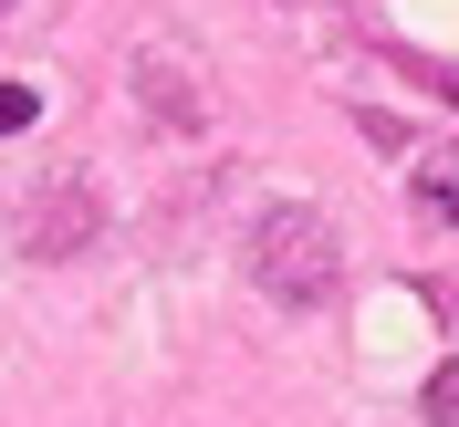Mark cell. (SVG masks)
<instances>
[{"mask_svg":"<svg viewBox=\"0 0 459 427\" xmlns=\"http://www.w3.org/2000/svg\"><path fill=\"white\" fill-rule=\"evenodd\" d=\"M251 271H261L272 303H324V292H334V229H324L314 209H261Z\"/></svg>","mask_w":459,"mask_h":427,"instance_id":"obj_1","label":"cell"},{"mask_svg":"<svg viewBox=\"0 0 459 427\" xmlns=\"http://www.w3.org/2000/svg\"><path fill=\"white\" fill-rule=\"evenodd\" d=\"M418 209L459 229V146H449V157H429V167H418Z\"/></svg>","mask_w":459,"mask_h":427,"instance_id":"obj_2","label":"cell"},{"mask_svg":"<svg viewBox=\"0 0 459 427\" xmlns=\"http://www.w3.org/2000/svg\"><path fill=\"white\" fill-rule=\"evenodd\" d=\"M429 417H438V427H459V365H438V375H429Z\"/></svg>","mask_w":459,"mask_h":427,"instance_id":"obj_3","label":"cell"},{"mask_svg":"<svg viewBox=\"0 0 459 427\" xmlns=\"http://www.w3.org/2000/svg\"><path fill=\"white\" fill-rule=\"evenodd\" d=\"M31 115H42V94H31V84H0V125H31Z\"/></svg>","mask_w":459,"mask_h":427,"instance_id":"obj_4","label":"cell"}]
</instances>
